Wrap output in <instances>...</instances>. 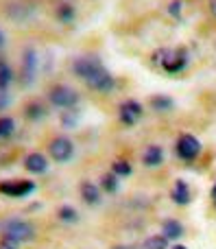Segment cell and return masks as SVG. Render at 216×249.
<instances>
[{"label":"cell","mask_w":216,"mask_h":249,"mask_svg":"<svg viewBox=\"0 0 216 249\" xmlns=\"http://www.w3.org/2000/svg\"><path fill=\"white\" fill-rule=\"evenodd\" d=\"M162 160H164V151H162V146H157V144H151V146H147V151L142 153V162H144V166H160L162 164Z\"/></svg>","instance_id":"4fadbf2b"},{"label":"cell","mask_w":216,"mask_h":249,"mask_svg":"<svg viewBox=\"0 0 216 249\" xmlns=\"http://www.w3.org/2000/svg\"><path fill=\"white\" fill-rule=\"evenodd\" d=\"M210 11H212V16L216 18V0H210Z\"/></svg>","instance_id":"f546056e"},{"label":"cell","mask_w":216,"mask_h":249,"mask_svg":"<svg viewBox=\"0 0 216 249\" xmlns=\"http://www.w3.org/2000/svg\"><path fill=\"white\" fill-rule=\"evenodd\" d=\"M100 186H103V190H107V193H116L118 190V175H114V173L105 175L103 179H100Z\"/></svg>","instance_id":"484cf974"},{"label":"cell","mask_w":216,"mask_h":249,"mask_svg":"<svg viewBox=\"0 0 216 249\" xmlns=\"http://www.w3.org/2000/svg\"><path fill=\"white\" fill-rule=\"evenodd\" d=\"M99 66H100V59H99V57L83 55V57H77V59L72 61V72L77 74L79 79H83V81H85V79L90 77V74L94 72Z\"/></svg>","instance_id":"9c48e42d"},{"label":"cell","mask_w":216,"mask_h":249,"mask_svg":"<svg viewBox=\"0 0 216 249\" xmlns=\"http://www.w3.org/2000/svg\"><path fill=\"white\" fill-rule=\"evenodd\" d=\"M74 16H77V11H74V7L70 2H61L59 7H57V20H59L61 24H70V22L74 20Z\"/></svg>","instance_id":"e0dca14e"},{"label":"cell","mask_w":216,"mask_h":249,"mask_svg":"<svg viewBox=\"0 0 216 249\" xmlns=\"http://www.w3.org/2000/svg\"><path fill=\"white\" fill-rule=\"evenodd\" d=\"M81 199L87 203V206H99L100 203V188L92 181H83L81 184Z\"/></svg>","instance_id":"7c38bea8"},{"label":"cell","mask_w":216,"mask_h":249,"mask_svg":"<svg viewBox=\"0 0 216 249\" xmlns=\"http://www.w3.org/2000/svg\"><path fill=\"white\" fill-rule=\"evenodd\" d=\"M4 42H7V37H4L2 29H0V48H4Z\"/></svg>","instance_id":"4dcf8cb0"},{"label":"cell","mask_w":216,"mask_h":249,"mask_svg":"<svg viewBox=\"0 0 216 249\" xmlns=\"http://www.w3.org/2000/svg\"><path fill=\"white\" fill-rule=\"evenodd\" d=\"M151 107L155 109V112L164 114V112H168V109L173 107V99H168V96H164V94H155L151 99Z\"/></svg>","instance_id":"d6986e66"},{"label":"cell","mask_w":216,"mask_h":249,"mask_svg":"<svg viewBox=\"0 0 216 249\" xmlns=\"http://www.w3.org/2000/svg\"><path fill=\"white\" fill-rule=\"evenodd\" d=\"M212 197H214V203H216V184H214V190H212Z\"/></svg>","instance_id":"1f68e13d"},{"label":"cell","mask_w":216,"mask_h":249,"mask_svg":"<svg viewBox=\"0 0 216 249\" xmlns=\"http://www.w3.org/2000/svg\"><path fill=\"white\" fill-rule=\"evenodd\" d=\"M142 114H144L142 105L133 99H127L125 103H120V107H118V118H120V123L127 124V127H133V124L142 118Z\"/></svg>","instance_id":"52a82bcc"},{"label":"cell","mask_w":216,"mask_h":249,"mask_svg":"<svg viewBox=\"0 0 216 249\" xmlns=\"http://www.w3.org/2000/svg\"><path fill=\"white\" fill-rule=\"evenodd\" d=\"M153 64L162 66L168 74H177L188 66V51L186 48H177V51L160 48V51L153 55Z\"/></svg>","instance_id":"6da1fadb"},{"label":"cell","mask_w":216,"mask_h":249,"mask_svg":"<svg viewBox=\"0 0 216 249\" xmlns=\"http://www.w3.org/2000/svg\"><path fill=\"white\" fill-rule=\"evenodd\" d=\"M114 249H129V247H125V245H118V247H114Z\"/></svg>","instance_id":"836d02e7"},{"label":"cell","mask_w":216,"mask_h":249,"mask_svg":"<svg viewBox=\"0 0 216 249\" xmlns=\"http://www.w3.org/2000/svg\"><path fill=\"white\" fill-rule=\"evenodd\" d=\"M168 13L173 18H182V0H173L168 4Z\"/></svg>","instance_id":"4316f807"},{"label":"cell","mask_w":216,"mask_h":249,"mask_svg":"<svg viewBox=\"0 0 216 249\" xmlns=\"http://www.w3.org/2000/svg\"><path fill=\"white\" fill-rule=\"evenodd\" d=\"M7 105H9V96H7V92L0 90V109H4Z\"/></svg>","instance_id":"f1b7e54d"},{"label":"cell","mask_w":216,"mask_h":249,"mask_svg":"<svg viewBox=\"0 0 216 249\" xmlns=\"http://www.w3.org/2000/svg\"><path fill=\"white\" fill-rule=\"evenodd\" d=\"M173 201L177 203V206H186L188 201H190V188H188V184L183 179H177L173 186Z\"/></svg>","instance_id":"9a60e30c"},{"label":"cell","mask_w":216,"mask_h":249,"mask_svg":"<svg viewBox=\"0 0 216 249\" xmlns=\"http://www.w3.org/2000/svg\"><path fill=\"white\" fill-rule=\"evenodd\" d=\"M48 153H50V158L55 160V162L64 164V162H68V160L72 158L74 144H72V140H70V138L57 136V138H52L50 144H48Z\"/></svg>","instance_id":"277c9868"},{"label":"cell","mask_w":216,"mask_h":249,"mask_svg":"<svg viewBox=\"0 0 216 249\" xmlns=\"http://www.w3.org/2000/svg\"><path fill=\"white\" fill-rule=\"evenodd\" d=\"M13 131H16V123H13V118H9V116H0V140L9 138Z\"/></svg>","instance_id":"44dd1931"},{"label":"cell","mask_w":216,"mask_h":249,"mask_svg":"<svg viewBox=\"0 0 216 249\" xmlns=\"http://www.w3.org/2000/svg\"><path fill=\"white\" fill-rule=\"evenodd\" d=\"M173 249H188V247H183V245H175Z\"/></svg>","instance_id":"d6a6232c"},{"label":"cell","mask_w":216,"mask_h":249,"mask_svg":"<svg viewBox=\"0 0 216 249\" xmlns=\"http://www.w3.org/2000/svg\"><path fill=\"white\" fill-rule=\"evenodd\" d=\"M177 153H179L182 160L192 162V160L201 153V142L197 140L192 133H183V136L177 140Z\"/></svg>","instance_id":"ba28073f"},{"label":"cell","mask_w":216,"mask_h":249,"mask_svg":"<svg viewBox=\"0 0 216 249\" xmlns=\"http://www.w3.org/2000/svg\"><path fill=\"white\" fill-rule=\"evenodd\" d=\"M77 121H79V112L77 109H66L64 114H61V124H64L66 129H72L74 124H77Z\"/></svg>","instance_id":"cb8c5ba5"},{"label":"cell","mask_w":216,"mask_h":249,"mask_svg":"<svg viewBox=\"0 0 216 249\" xmlns=\"http://www.w3.org/2000/svg\"><path fill=\"white\" fill-rule=\"evenodd\" d=\"M85 83H87V88H92V90H96V92H112L114 86H116L114 77L109 74V70L105 68L103 64H100L99 68L85 79Z\"/></svg>","instance_id":"5b68a950"},{"label":"cell","mask_w":216,"mask_h":249,"mask_svg":"<svg viewBox=\"0 0 216 249\" xmlns=\"http://www.w3.org/2000/svg\"><path fill=\"white\" fill-rule=\"evenodd\" d=\"M7 13L13 18V20H24V18L31 13V4L13 2V4H9V11H7Z\"/></svg>","instance_id":"ffe728a7"},{"label":"cell","mask_w":216,"mask_h":249,"mask_svg":"<svg viewBox=\"0 0 216 249\" xmlns=\"http://www.w3.org/2000/svg\"><path fill=\"white\" fill-rule=\"evenodd\" d=\"M162 236H164L166 241H177V238L183 236V225L175 219L164 221V225H162Z\"/></svg>","instance_id":"5bb4252c"},{"label":"cell","mask_w":216,"mask_h":249,"mask_svg":"<svg viewBox=\"0 0 216 249\" xmlns=\"http://www.w3.org/2000/svg\"><path fill=\"white\" fill-rule=\"evenodd\" d=\"M35 190L33 181H4L0 184V193L9 195V197H26Z\"/></svg>","instance_id":"30bf717a"},{"label":"cell","mask_w":216,"mask_h":249,"mask_svg":"<svg viewBox=\"0 0 216 249\" xmlns=\"http://www.w3.org/2000/svg\"><path fill=\"white\" fill-rule=\"evenodd\" d=\"M24 166L29 173L42 175V173L48 171V160H46V155H42V153H29L24 158Z\"/></svg>","instance_id":"8fae6325"},{"label":"cell","mask_w":216,"mask_h":249,"mask_svg":"<svg viewBox=\"0 0 216 249\" xmlns=\"http://www.w3.org/2000/svg\"><path fill=\"white\" fill-rule=\"evenodd\" d=\"M0 230L7 238H13L16 243H22V241H29L33 238V225L26 223V221H20V219H7L0 223Z\"/></svg>","instance_id":"3957f363"},{"label":"cell","mask_w":216,"mask_h":249,"mask_svg":"<svg viewBox=\"0 0 216 249\" xmlns=\"http://www.w3.org/2000/svg\"><path fill=\"white\" fill-rule=\"evenodd\" d=\"M48 101H50V105H55V107H59V109L66 112V109H72L74 105L79 103V92L74 90V88L59 83V86L50 88V92H48Z\"/></svg>","instance_id":"7a4b0ae2"},{"label":"cell","mask_w":216,"mask_h":249,"mask_svg":"<svg viewBox=\"0 0 216 249\" xmlns=\"http://www.w3.org/2000/svg\"><path fill=\"white\" fill-rule=\"evenodd\" d=\"M142 249H168V241L164 236H149L142 243Z\"/></svg>","instance_id":"7402d4cb"},{"label":"cell","mask_w":216,"mask_h":249,"mask_svg":"<svg viewBox=\"0 0 216 249\" xmlns=\"http://www.w3.org/2000/svg\"><path fill=\"white\" fill-rule=\"evenodd\" d=\"M112 173H114V175H118V177L131 175V164L125 162V160H116V162L112 164Z\"/></svg>","instance_id":"603a6c76"},{"label":"cell","mask_w":216,"mask_h":249,"mask_svg":"<svg viewBox=\"0 0 216 249\" xmlns=\"http://www.w3.org/2000/svg\"><path fill=\"white\" fill-rule=\"evenodd\" d=\"M35 77H37V53H35V48L26 46L22 51V81H24V86H31Z\"/></svg>","instance_id":"8992f818"},{"label":"cell","mask_w":216,"mask_h":249,"mask_svg":"<svg viewBox=\"0 0 216 249\" xmlns=\"http://www.w3.org/2000/svg\"><path fill=\"white\" fill-rule=\"evenodd\" d=\"M24 114L29 121H39V118L46 116V105L39 103V101H31V103L24 107Z\"/></svg>","instance_id":"2e32d148"},{"label":"cell","mask_w":216,"mask_h":249,"mask_svg":"<svg viewBox=\"0 0 216 249\" xmlns=\"http://www.w3.org/2000/svg\"><path fill=\"white\" fill-rule=\"evenodd\" d=\"M59 219L64 221V223H77L79 214H77V210H74V208L64 206V208H59Z\"/></svg>","instance_id":"d4e9b609"},{"label":"cell","mask_w":216,"mask_h":249,"mask_svg":"<svg viewBox=\"0 0 216 249\" xmlns=\"http://www.w3.org/2000/svg\"><path fill=\"white\" fill-rule=\"evenodd\" d=\"M0 249H17V243L13 241V238L2 236V238H0Z\"/></svg>","instance_id":"83f0119b"},{"label":"cell","mask_w":216,"mask_h":249,"mask_svg":"<svg viewBox=\"0 0 216 249\" xmlns=\"http://www.w3.org/2000/svg\"><path fill=\"white\" fill-rule=\"evenodd\" d=\"M13 83V70L4 59H0V90L7 92V88Z\"/></svg>","instance_id":"ac0fdd59"}]
</instances>
